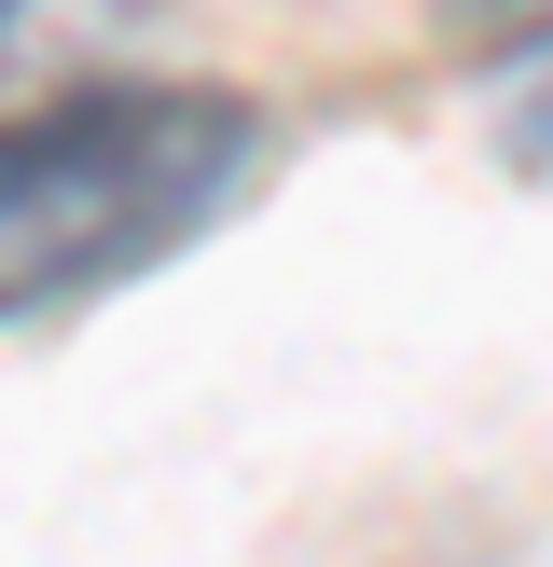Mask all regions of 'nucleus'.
I'll use <instances>...</instances> for the list:
<instances>
[{
	"mask_svg": "<svg viewBox=\"0 0 553 567\" xmlns=\"http://www.w3.org/2000/svg\"><path fill=\"white\" fill-rule=\"evenodd\" d=\"M263 181V111L221 83H70L0 111V319L125 291Z\"/></svg>",
	"mask_w": 553,
	"mask_h": 567,
	"instance_id": "nucleus-1",
	"label": "nucleus"
},
{
	"mask_svg": "<svg viewBox=\"0 0 553 567\" xmlns=\"http://www.w3.org/2000/svg\"><path fill=\"white\" fill-rule=\"evenodd\" d=\"M28 14H42V0H0V55H14V42H28Z\"/></svg>",
	"mask_w": 553,
	"mask_h": 567,
	"instance_id": "nucleus-3",
	"label": "nucleus"
},
{
	"mask_svg": "<svg viewBox=\"0 0 553 567\" xmlns=\"http://www.w3.org/2000/svg\"><path fill=\"white\" fill-rule=\"evenodd\" d=\"M512 166H540V181H553V70L512 97Z\"/></svg>",
	"mask_w": 553,
	"mask_h": 567,
	"instance_id": "nucleus-2",
	"label": "nucleus"
}]
</instances>
